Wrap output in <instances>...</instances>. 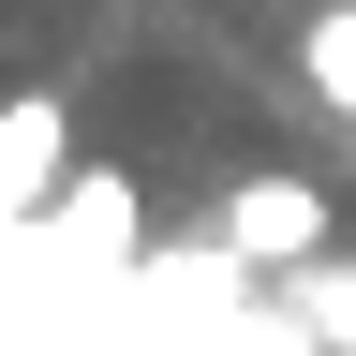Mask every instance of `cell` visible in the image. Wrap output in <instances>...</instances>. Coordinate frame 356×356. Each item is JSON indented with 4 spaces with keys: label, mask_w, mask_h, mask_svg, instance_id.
Returning <instances> with one entry per match:
<instances>
[{
    "label": "cell",
    "mask_w": 356,
    "mask_h": 356,
    "mask_svg": "<svg viewBox=\"0 0 356 356\" xmlns=\"http://www.w3.org/2000/svg\"><path fill=\"white\" fill-rule=\"evenodd\" d=\"M208 238L238 252V267H327V178H297V163H252V178H222Z\"/></svg>",
    "instance_id": "6da1fadb"
},
{
    "label": "cell",
    "mask_w": 356,
    "mask_h": 356,
    "mask_svg": "<svg viewBox=\"0 0 356 356\" xmlns=\"http://www.w3.org/2000/svg\"><path fill=\"white\" fill-rule=\"evenodd\" d=\"M60 178H74V104L60 89H15L0 104V222H44Z\"/></svg>",
    "instance_id": "7a4b0ae2"
},
{
    "label": "cell",
    "mask_w": 356,
    "mask_h": 356,
    "mask_svg": "<svg viewBox=\"0 0 356 356\" xmlns=\"http://www.w3.org/2000/svg\"><path fill=\"white\" fill-rule=\"evenodd\" d=\"M44 222H60V252H89L104 282H119V267H149V193H134L119 163H89V149H74V178H60V208H44Z\"/></svg>",
    "instance_id": "3957f363"
},
{
    "label": "cell",
    "mask_w": 356,
    "mask_h": 356,
    "mask_svg": "<svg viewBox=\"0 0 356 356\" xmlns=\"http://www.w3.org/2000/svg\"><path fill=\"white\" fill-rule=\"evenodd\" d=\"M312 89L356 119V15H327V30H312Z\"/></svg>",
    "instance_id": "277c9868"
}]
</instances>
